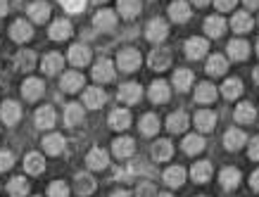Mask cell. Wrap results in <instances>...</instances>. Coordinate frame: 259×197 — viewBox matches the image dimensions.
Listing matches in <instances>:
<instances>
[{
  "mask_svg": "<svg viewBox=\"0 0 259 197\" xmlns=\"http://www.w3.org/2000/svg\"><path fill=\"white\" fill-rule=\"evenodd\" d=\"M117 67L121 71H136L141 67V53L136 47H124L117 57Z\"/></svg>",
  "mask_w": 259,
  "mask_h": 197,
  "instance_id": "1",
  "label": "cell"
},
{
  "mask_svg": "<svg viewBox=\"0 0 259 197\" xmlns=\"http://www.w3.org/2000/svg\"><path fill=\"white\" fill-rule=\"evenodd\" d=\"M166 33H169V26H166L164 19H150L148 26H145V36H148V40H152V43H159V40L166 38Z\"/></svg>",
  "mask_w": 259,
  "mask_h": 197,
  "instance_id": "2",
  "label": "cell"
},
{
  "mask_svg": "<svg viewBox=\"0 0 259 197\" xmlns=\"http://www.w3.org/2000/svg\"><path fill=\"white\" fill-rule=\"evenodd\" d=\"M0 119H3V124H8V126H15L17 121L22 119V107L12 100H5V103L0 105Z\"/></svg>",
  "mask_w": 259,
  "mask_h": 197,
  "instance_id": "3",
  "label": "cell"
},
{
  "mask_svg": "<svg viewBox=\"0 0 259 197\" xmlns=\"http://www.w3.org/2000/svg\"><path fill=\"white\" fill-rule=\"evenodd\" d=\"M33 36V26L26 19H17L12 26H10V38L17 40V43H26V40Z\"/></svg>",
  "mask_w": 259,
  "mask_h": 197,
  "instance_id": "4",
  "label": "cell"
},
{
  "mask_svg": "<svg viewBox=\"0 0 259 197\" xmlns=\"http://www.w3.org/2000/svg\"><path fill=\"white\" fill-rule=\"evenodd\" d=\"M112 152L119 159H128L136 152V140L128 138V135H121V138H117V140L112 142Z\"/></svg>",
  "mask_w": 259,
  "mask_h": 197,
  "instance_id": "5",
  "label": "cell"
},
{
  "mask_svg": "<svg viewBox=\"0 0 259 197\" xmlns=\"http://www.w3.org/2000/svg\"><path fill=\"white\" fill-rule=\"evenodd\" d=\"M183 50H186V57H190V60H200V57H204V53L209 50V43H207L204 38H200V36H195V38L186 40Z\"/></svg>",
  "mask_w": 259,
  "mask_h": 197,
  "instance_id": "6",
  "label": "cell"
},
{
  "mask_svg": "<svg viewBox=\"0 0 259 197\" xmlns=\"http://www.w3.org/2000/svg\"><path fill=\"white\" fill-rule=\"evenodd\" d=\"M93 26L100 31H112L117 26V15L112 10H98L93 17Z\"/></svg>",
  "mask_w": 259,
  "mask_h": 197,
  "instance_id": "7",
  "label": "cell"
},
{
  "mask_svg": "<svg viewBox=\"0 0 259 197\" xmlns=\"http://www.w3.org/2000/svg\"><path fill=\"white\" fill-rule=\"evenodd\" d=\"M148 64L152 67V69H157V71L166 69V67L171 64V53L164 50V47H155V50L148 55Z\"/></svg>",
  "mask_w": 259,
  "mask_h": 197,
  "instance_id": "8",
  "label": "cell"
},
{
  "mask_svg": "<svg viewBox=\"0 0 259 197\" xmlns=\"http://www.w3.org/2000/svg\"><path fill=\"white\" fill-rule=\"evenodd\" d=\"M93 79L98 83H107V81L114 79V64L110 60H98L93 67Z\"/></svg>",
  "mask_w": 259,
  "mask_h": 197,
  "instance_id": "9",
  "label": "cell"
},
{
  "mask_svg": "<svg viewBox=\"0 0 259 197\" xmlns=\"http://www.w3.org/2000/svg\"><path fill=\"white\" fill-rule=\"evenodd\" d=\"M22 93L26 100H38V97H43V93H46V83L40 79H26L22 86Z\"/></svg>",
  "mask_w": 259,
  "mask_h": 197,
  "instance_id": "10",
  "label": "cell"
},
{
  "mask_svg": "<svg viewBox=\"0 0 259 197\" xmlns=\"http://www.w3.org/2000/svg\"><path fill=\"white\" fill-rule=\"evenodd\" d=\"M105 100H107V95H105L102 88L91 86L88 90H83V105H88L91 110H100L102 105H105Z\"/></svg>",
  "mask_w": 259,
  "mask_h": 197,
  "instance_id": "11",
  "label": "cell"
},
{
  "mask_svg": "<svg viewBox=\"0 0 259 197\" xmlns=\"http://www.w3.org/2000/svg\"><path fill=\"white\" fill-rule=\"evenodd\" d=\"M141 93L143 90L138 83H121V86H119V100L126 105L138 103V100H141Z\"/></svg>",
  "mask_w": 259,
  "mask_h": 197,
  "instance_id": "12",
  "label": "cell"
},
{
  "mask_svg": "<svg viewBox=\"0 0 259 197\" xmlns=\"http://www.w3.org/2000/svg\"><path fill=\"white\" fill-rule=\"evenodd\" d=\"M69 62H71V67H86V64L91 62V47L71 45L69 47Z\"/></svg>",
  "mask_w": 259,
  "mask_h": 197,
  "instance_id": "13",
  "label": "cell"
},
{
  "mask_svg": "<svg viewBox=\"0 0 259 197\" xmlns=\"http://www.w3.org/2000/svg\"><path fill=\"white\" fill-rule=\"evenodd\" d=\"M219 183H221V188H224V190H236L238 183H240V171H238V169H233V166L221 169Z\"/></svg>",
  "mask_w": 259,
  "mask_h": 197,
  "instance_id": "14",
  "label": "cell"
},
{
  "mask_svg": "<svg viewBox=\"0 0 259 197\" xmlns=\"http://www.w3.org/2000/svg\"><path fill=\"white\" fill-rule=\"evenodd\" d=\"M60 86H62L64 93H76V90H81V86H83V76H81L79 71H67V74H62Z\"/></svg>",
  "mask_w": 259,
  "mask_h": 197,
  "instance_id": "15",
  "label": "cell"
},
{
  "mask_svg": "<svg viewBox=\"0 0 259 197\" xmlns=\"http://www.w3.org/2000/svg\"><path fill=\"white\" fill-rule=\"evenodd\" d=\"M245 140H247V135H245V131H240V128H231V131H226V135H224V145H226L231 152L240 150Z\"/></svg>",
  "mask_w": 259,
  "mask_h": 197,
  "instance_id": "16",
  "label": "cell"
},
{
  "mask_svg": "<svg viewBox=\"0 0 259 197\" xmlns=\"http://www.w3.org/2000/svg\"><path fill=\"white\" fill-rule=\"evenodd\" d=\"M224 31H226V22H224V17L214 15V17H207V19H204V33H207V36L219 38Z\"/></svg>",
  "mask_w": 259,
  "mask_h": 197,
  "instance_id": "17",
  "label": "cell"
},
{
  "mask_svg": "<svg viewBox=\"0 0 259 197\" xmlns=\"http://www.w3.org/2000/svg\"><path fill=\"white\" fill-rule=\"evenodd\" d=\"M24 169L29 171V174L38 176L46 171V162H43V155H38V152H29L26 157H24Z\"/></svg>",
  "mask_w": 259,
  "mask_h": 197,
  "instance_id": "18",
  "label": "cell"
},
{
  "mask_svg": "<svg viewBox=\"0 0 259 197\" xmlns=\"http://www.w3.org/2000/svg\"><path fill=\"white\" fill-rule=\"evenodd\" d=\"M62 64H64V60H62V55H60V53H50V55L43 57L40 69L46 71L48 76H53V74H60V71H62Z\"/></svg>",
  "mask_w": 259,
  "mask_h": 197,
  "instance_id": "19",
  "label": "cell"
},
{
  "mask_svg": "<svg viewBox=\"0 0 259 197\" xmlns=\"http://www.w3.org/2000/svg\"><path fill=\"white\" fill-rule=\"evenodd\" d=\"M48 36H50L53 40H67L71 36V24L67 22V19H57V22H53Z\"/></svg>",
  "mask_w": 259,
  "mask_h": 197,
  "instance_id": "20",
  "label": "cell"
},
{
  "mask_svg": "<svg viewBox=\"0 0 259 197\" xmlns=\"http://www.w3.org/2000/svg\"><path fill=\"white\" fill-rule=\"evenodd\" d=\"M107 162H110V157H107V152L100 150V147H93L86 157V164L91 166V169H95V171H102V169L107 166Z\"/></svg>",
  "mask_w": 259,
  "mask_h": 197,
  "instance_id": "21",
  "label": "cell"
},
{
  "mask_svg": "<svg viewBox=\"0 0 259 197\" xmlns=\"http://www.w3.org/2000/svg\"><path fill=\"white\" fill-rule=\"evenodd\" d=\"M169 17L174 22H186V19H190V5L186 0H174L169 5Z\"/></svg>",
  "mask_w": 259,
  "mask_h": 197,
  "instance_id": "22",
  "label": "cell"
},
{
  "mask_svg": "<svg viewBox=\"0 0 259 197\" xmlns=\"http://www.w3.org/2000/svg\"><path fill=\"white\" fill-rule=\"evenodd\" d=\"M26 12H29V17H31L36 24H43V22H48V17H50V5L43 3V0H38V3H31Z\"/></svg>",
  "mask_w": 259,
  "mask_h": 197,
  "instance_id": "23",
  "label": "cell"
},
{
  "mask_svg": "<svg viewBox=\"0 0 259 197\" xmlns=\"http://www.w3.org/2000/svg\"><path fill=\"white\" fill-rule=\"evenodd\" d=\"M95 185H98V183H95V178L91 174H79L76 178H74V190L83 197L91 195V192L95 190Z\"/></svg>",
  "mask_w": 259,
  "mask_h": 197,
  "instance_id": "24",
  "label": "cell"
},
{
  "mask_svg": "<svg viewBox=\"0 0 259 197\" xmlns=\"http://www.w3.org/2000/svg\"><path fill=\"white\" fill-rule=\"evenodd\" d=\"M195 100L200 105H209L217 100V88H214V83H200V86L195 88Z\"/></svg>",
  "mask_w": 259,
  "mask_h": 197,
  "instance_id": "25",
  "label": "cell"
},
{
  "mask_svg": "<svg viewBox=\"0 0 259 197\" xmlns=\"http://www.w3.org/2000/svg\"><path fill=\"white\" fill-rule=\"evenodd\" d=\"M174 155V145L169 140H157L152 142V159L155 162H166Z\"/></svg>",
  "mask_w": 259,
  "mask_h": 197,
  "instance_id": "26",
  "label": "cell"
},
{
  "mask_svg": "<svg viewBox=\"0 0 259 197\" xmlns=\"http://www.w3.org/2000/svg\"><path fill=\"white\" fill-rule=\"evenodd\" d=\"M190 176L195 183H207L212 178V164L209 162H195L193 169H190Z\"/></svg>",
  "mask_w": 259,
  "mask_h": 197,
  "instance_id": "27",
  "label": "cell"
},
{
  "mask_svg": "<svg viewBox=\"0 0 259 197\" xmlns=\"http://www.w3.org/2000/svg\"><path fill=\"white\" fill-rule=\"evenodd\" d=\"M228 57H231V60H238V62H240V60H247V57H250V45H247V43H245V40H231V43H228Z\"/></svg>",
  "mask_w": 259,
  "mask_h": 197,
  "instance_id": "28",
  "label": "cell"
},
{
  "mask_svg": "<svg viewBox=\"0 0 259 197\" xmlns=\"http://www.w3.org/2000/svg\"><path fill=\"white\" fill-rule=\"evenodd\" d=\"M43 147L48 155H62L64 152V138L60 133H50L43 138Z\"/></svg>",
  "mask_w": 259,
  "mask_h": 197,
  "instance_id": "29",
  "label": "cell"
},
{
  "mask_svg": "<svg viewBox=\"0 0 259 197\" xmlns=\"http://www.w3.org/2000/svg\"><path fill=\"white\" fill-rule=\"evenodd\" d=\"M233 117H236L238 124H252V121L257 119V110H254L250 103H243V105H238L236 107Z\"/></svg>",
  "mask_w": 259,
  "mask_h": 197,
  "instance_id": "30",
  "label": "cell"
},
{
  "mask_svg": "<svg viewBox=\"0 0 259 197\" xmlns=\"http://www.w3.org/2000/svg\"><path fill=\"white\" fill-rule=\"evenodd\" d=\"M150 100H152V103H166V100H169V86H166V81H155V83H152V86H150Z\"/></svg>",
  "mask_w": 259,
  "mask_h": 197,
  "instance_id": "31",
  "label": "cell"
},
{
  "mask_svg": "<svg viewBox=\"0 0 259 197\" xmlns=\"http://www.w3.org/2000/svg\"><path fill=\"white\" fill-rule=\"evenodd\" d=\"M183 181H186V169L183 166H169L164 171V183L169 188H179Z\"/></svg>",
  "mask_w": 259,
  "mask_h": 197,
  "instance_id": "32",
  "label": "cell"
},
{
  "mask_svg": "<svg viewBox=\"0 0 259 197\" xmlns=\"http://www.w3.org/2000/svg\"><path fill=\"white\" fill-rule=\"evenodd\" d=\"M252 24L254 22H252V17L247 12H236L233 19H231V29L238 33H247V31H252Z\"/></svg>",
  "mask_w": 259,
  "mask_h": 197,
  "instance_id": "33",
  "label": "cell"
},
{
  "mask_svg": "<svg viewBox=\"0 0 259 197\" xmlns=\"http://www.w3.org/2000/svg\"><path fill=\"white\" fill-rule=\"evenodd\" d=\"M214 124H217V114L214 112H209V110H200L195 114V126L200 128V131H212L214 128Z\"/></svg>",
  "mask_w": 259,
  "mask_h": 197,
  "instance_id": "34",
  "label": "cell"
},
{
  "mask_svg": "<svg viewBox=\"0 0 259 197\" xmlns=\"http://www.w3.org/2000/svg\"><path fill=\"white\" fill-rule=\"evenodd\" d=\"M186 126H188V114L186 112H174L171 117L166 119V128L171 133H181V131H186Z\"/></svg>",
  "mask_w": 259,
  "mask_h": 197,
  "instance_id": "35",
  "label": "cell"
},
{
  "mask_svg": "<svg viewBox=\"0 0 259 197\" xmlns=\"http://www.w3.org/2000/svg\"><path fill=\"white\" fill-rule=\"evenodd\" d=\"M128 124H131L128 110H114L110 114V126L114 128V131H124V128H128Z\"/></svg>",
  "mask_w": 259,
  "mask_h": 197,
  "instance_id": "36",
  "label": "cell"
},
{
  "mask_svg": "<svg viewBox=\"0 0 259 197\" xmlns=\"http://www.w3.org/2000/svg\"><path fill=\"white\" fill-rule=\"evenodd\" d=\"M8 192L10 197H26L29 195V181L24 176H17V178H12L8 183Z\"/></svg>",
  "mask_w": 259,
  "mask_h": 197,
  "instance_id": "37",
  "label": "cell"
},
{
  "mask_svg": "<svg viewBox=\"0 0 259 197\" xmlns=\"http://www.w3.org/2000/svg\"><path fill=\"white\" fill-rule=\"evenodd\" d=\"M81 121H83V107L76 103L67 105V110H64V124H67V126H76Z\"/></svg>",
  "mask_w": 259,
  "mask_h": 197,
  "instance_id": "38",
  "label": "cell"
},
{
  "mask_svg": "<svg viewBox=\"0 0 259 197\" xmlns=\"http://www.w3.org/2000/svg\"><path fill=\"white\" fill-rule=\"evenodd\" d=\"M117 10L121 12V17L134 19V17H138V12H141V0H119Z\"/></svg>",
  "mask_w": 259,
  "mask_h": 197,
  "instance_id": "39",
  "label": "cell"
},
{
  "mask_svg": "<svg viewBox=\"0 0 259 197\" xmlns=\"http://www.w3.org/2000/svg\"><path fill=\"white\" fill-rule=\"evenodd\" d=\"M55 119H57V114H55L53 107H40V110L36 112V126L38 128H50L53 124H55Z\"/></svg>",
  "mask_w": 259,
  "mask_h": 197,
  "instance_id": "40",
  "label": "cell"
},
{
  "mask_svg": "<svg viewBox=\"0 0 259 197\" xmlns=\"http://www.w3.org/2000/svg\"><path fill=\"white\" fill-rule=\"evenodd\" d=\"M15 62H17V69H22V71L33 69V64H36V53H33V50H19L15 57Z\"/></svg>",
  "mask_w": 259,
  "mask_h": 197,
  "instance_id": "41",
  "label": "cell"
},
{
  "mask_svg": "<svg viewBox=\"0 0 259 197\" xmlns=\"http://www.w3.org/2000/svg\"><path fill=\"white\" fill-rule=\"evenodd\" d=\"M157 131H159L157 114H143L141 117V133L143 135H155Z\"/></svg>",
  "mask_w": 259,
  "mask_h": 197,
  "instance_id": "42",
  "label": "cell"
},
{
  "mask_svg": "<svg viewBox=\"0 0 259 197\" xmlns=\"http://www.w3.org/2000/svg\"><path fill=\"white\" fill-rule=\"evenodd\" d=\"M181 147H183L186 155H197V152L204 150V140L200 135H186V140L181 142Z\"/></svg>",
  "mask_w": 259,
  "mask_h": 197,
  "instance_id": "43",
  "label": "cell"
},
{
  "mask_svg": "<svg viewBox=\"0 0 259 197\" xmlns=\"http://www.w3.org/2000/svg\"><path fill=\"white\" fill-rule=\"evenodd\" d=\"M228 69V62L224 55H212L209 57V62H207V71L212 74V76H221L224 71Z\"/></svg>",
  "mask_w": 259,
  "mask_h": 197,
  "instance_id": "44",
  "label": "cell"
},
{
  "mask_svg": "<svg viewBox=\"0 0 259 197\" xmlns=\"http://www.w3.org/2000/svg\"><path fill=\"white\" fill-rule=\"evenodd\" d=\"M221 93H224V97H228V100H236L238 95L243 93V83H240L238 79H228V81H224Z\"/></svg>",
  "mask_w": 259,
  "mask_h": 197,
  "instance_id": "45",
  "label": "cell"
},
{
  "mask_svg": "<svg viewBox=\"0 0 259 197\" xmlns=\"http://www.w3.org/2000/svg\"><path fill=\"white\" fill-rule=\"evenodd\" d=\"M174 86L179 88V90H188L193 86V71L190 69H179L174 74Z\"/></svg>",
  "mask_w": 259,
  "mask_h": 197,
  "instance_id": "46",
  "label": "cell"
},
{
  "mask_svg": "<svg viewBox=\"0 0 259 197\" xmlns=\"http://www.w3.org/2000/svg\"><path fill=\"white\" fill-rule=\"evenodd\" d=\"M48 197H69V185L64 181H53L48 185Z\"/></svg>",
  "mask_w": 259,
  "mask_h": 197,
  "instance_id": "47",
  "label": "cell"
},
{
  "mask_svg": "<svg viewBox=\"0 0 259 197\" xmlns=\"http://www.w3.org/2000/svg\"><path fill=\"white\" fill-rule=\"evenodd\" d=\"M62 3V8L67 10V12H71V15H79L81 10L86 8V0H60Z\"/></svg>",
  "mask_w": 259,
  "mask_h": 197,
  "instance_id": "48",
  "label": "cell"
},
{
  "mask_svg": "<svg viewBox=\"0 0 259 197\" xmlns=\"http://www.w3.org/2000/svg\"><path fill=\"white\" fill-rule=\"evenodd\" d=\"M12 164H15V157H12L8 150H0V171L12 169Z\"/></svg>",
  "mask_w": 259,
  "mask_h": 197,
  "instance_id": "49",
  "label": "cell"
},
{
  "mask_svg": "<svg viewBox=\"0 0 259 197\" xmlns=\"http://www.w3.org/2000/svg\"><path fill=\"white\" fill-rule=\"evenodd\" d=\"M138 197H157V190L152 183H141L138 185Z\"/></svg>",
  "mask_w": 259,
  "mask_h": 197,
  "instance_id": "50",
  "label": "cell"
},
{
  "mask_svg": "<svg viewBox=\"0 0 259 197\" xmlns=\"http://www.w3.org/2000/svg\"><path fill=\"white\" fill-rule=\"evenodd\" d=\"M236 3H238V0H214L217 10H224V12H226V10H233V8H236Z\"/></svg>",
  "mask_w": 259,
  "mask_h": 197,
  "instance_id": "51",
  "label": "cell"
},
{
  "mask_svg": "<svg viewBox=\"0 0 259 197\" xmlns=\"http://www.w3.org/2000/svg\"><path fill=\"white\" fill-rule=\"evenodd\" d=\"M250 159L259 162V135L257 138H252V142H250Z\"/></svg>",
  "mask_w": 259,
  "mask_h": 197,
  "instance_id": "52",
  "label": "cell"
},
{
  "mask_svg": "<svg viewBox=\"0 0 259 197\" xmlns=\"http://www.w3.org/2000/svg\"><path fill=\"white\" fill-rule=\"evenodd\" d=\"M250 185H252V190H259V169L250 176Z\"/></svg>",
  "mask_w": 259,
  "mask_h": 197,
  "instance_id": "53",
  "label": "cell"
},
{
  "mask_svg": "<svg viewBox=\"0 0 259 197\" xmlns=\"http://www.w3.org/2000/svg\"><path fill=\"white\" fill-rule=\"evenodd\" d=\"M243 3H245V8H250V10L259 8V0H243Z\"/></svg>",
  "mask_w": 259,
  "mask_h": 197,
  "instance_id": "54",
  "label": "cell"
},
{
  "mask_svg": "<svg viewBox=\"0 0 259 197\" xmlns=\"http://www.w3.org/2000/svg\"><path fill=\"white\" fill-rule=\"evenodd\" d=\"M8 12V0H0V17H5Z\"/></svg>",
  "mask_w": 259,
  "mask_h": 197,
  "instance_id": "55",
  "label": "cell"
},
{
  "mask_svg": "<svg viewBox=\"0 0 259 197\" xmlns=\"http://www.w3.org/2000/svg\"><path fill=\"white\" fill-rule=\"evenodd\" d=\"M112 197H128V192L126 190H117V192H112Z\"/></svg>",
  "mask_w": 259,
  "mask_h": 197,
  "instance_id": "56",
  "label": "cell"
},
{
  "mask_svg": "<svg viewBox=\"0 0 259 197\" xmlns=\"http://www.w3.org/2000/svg\"><path fill=\"white\" fill-rule=\"evenodd\" d=\"M193 3H195V5H200V8H204V5H209L212 0H193Z\"/></svg>",
  "mask_w": 259,
  "mask_h": 197,
  "instance_id": "57",
  "label": "cell"
},
{
  "mask_svg": "<svg viewBox=\"0 0 259 197\" xmlns=\"http://www.w3.org/2000/svg\"><path fill=\"white\" fill-rule=\"evenodd\" d=\"M252 76H254V81L259 83V67H254V74H252Z\"/></svg>",
  "mask_w": 259,
  "mask_h": 197,
  "instance_id": "58",
  "label": "cell"
},
{
  "mask_svg": "<svg viewBox=\"0 0 259 197\" xmlns=\"http://www.w3.org/2000/svg\"><path fill=\"white\" fill-rule=\"evenodd\" d=\"M257 55H259V40H257Z\"/></svg>",
  "mask_w": 259,
  "mask_h": 197,
  "instance_id": "59",
  "label": "cell"
},
{
  "mask_svg": "<svg viewBox=\"0 0 259 197\" xmlns=\"http://www.w3.org/2000/svg\"><path fill=\"white\" fill-rule=\"evenodd\" d=\"M159 197H171V195H159Z\"/></svg>",
  "mask_w": 259,
  "mask_h": 197,
  "instance_id": "60",
  "label": "cell"
},
{
  "mask_svg": "<svg viewBox=\"0 0 259 197\" xmlns=\"http://www.w3.org/2000/svg\"><path fill=\"white\" fill-rule=\"evenodd\" d=\"M95 3H105V0H95Z\"/></svg>",
  "mask_w": 259,
  "mask_h": 197,
  "instance_id": "61",
  "label": "cell"
}]
</instances>
